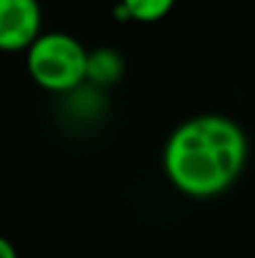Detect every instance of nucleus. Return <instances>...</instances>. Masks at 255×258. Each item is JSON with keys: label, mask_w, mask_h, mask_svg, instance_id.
Wrapping results in <instances>:
<instances>
[{"label": "nucleus", "mask_w": 255, "mask_h": 258, "mask_svg": "<svg viewBox=\"0 0 255 258\" xmlns=\"http://www.w3.org/2000/svg\"><path fill=\"white\" fill-rule=\"evenodd\" d=\"M248 163L245 131L225 115L205 113L183 120L165 141L163 171L188 198H213L233 188Z\"/></svg>", "instance_id": "nucleus-1"}, {"label": "nucleus", "mask_w": 255, "mask_h": 258, "mask_svg": "<svg viewBox=\"0 0 255 258\" xmlns=\"http://www.w3.org/2000/svg\"><path fill=\"white\" fill-rule=\"evenodd\" d=\"M43 35L38 0H0V53H25Z\"/></svg>", "instance_id": "nucleus-3"}, {"label": "nucleus", "mask_w": 255, "mask_h": 258, "mask_svg": "<svg viewBox=\"0 0 255 258\" xmlns=\"http://www.w3.org/2000/svg\"><path fill=\"white\" fill-rule=\"evenodd\" d=\"M88 50L68 33H43L25 50L30 81L48 93H73L88 81Z\"/></svg>", "instance_id": "nucleus-2"}, {"label": "nucleus", "mask_w": 255, "mask_h": 258, "mask_svg": "<svg viewBox=\"0 0 255 258\" xmlns=\"http://www.w3.org/2000/svg\"><path fill=\"white\" fill-rule=\"evenodd\" d=\"M128 8L135 23H158L175 8L178 0H118Z\"/></svg>", "instance_id": "nucleus-5"}, {"label": "nucleus", "mask_w": 255, "mask_h": 258, "mask_svg": "<svg viewBox=\"0 0 255 258\" xmlns=\"http://www.w3.org/2000/svg\"><path fill=\"white\" fill-rule=\"evenodd\" d=\"M0 258H18V251H15V246L5 238V236H0Z\"/></svg>", "instance_id": "nucleus-6"}, {"label": "nucleus", "mask_w": 255, "mask_h": 258, "mask_svg": "<svg viewBox=\"0 0 255 258\" xmlns=\"http://www.w3.org/2000/svg\"><path fill=\"white\" fill-rule=\"evenodd\" d=\"M120 76H123V58L115 50L100 48V50H93L88 55V81L90 83L105 88L118 83Z\"/></svg>", "instance_id": "nucleus-4"}]
</instances>
